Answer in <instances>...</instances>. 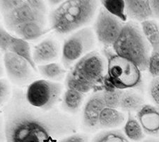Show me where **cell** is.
<instances>
[{"mask_svg": "<svg viewBox=\"0 0 159 142\" xmlns=\"http://www.w3.org/2000/svg\"><path fill=\"white\" fill-rule=\"evenodd\" d=\"M63 85L48 80H37L31 82L25 93L27 102L38 110L50 112L60 101Z\"/></svg>", "mask_w": 159, "mask_h": 142, "instance_id": "cell-5", "label": "cell"}, {"mask_svg": "<svg viewBox=\"0 0 159 142\" xmlns=\"http://www.w3.org/2000/svg\"><path fill=\"white\" fill-rule=\"evenodd\" d=\"M65 85L66 89L75 90L84 95L95 90L94 87L91 84L76 76L71 71L66 73Z\"/></svg>", "mask_w": 159, "mask_h": 142, "instance_id": "cell-23", "label": "cell"}, {"mask_svg": "<svg viewBox=\"0 0 159 142\" xmlns=\"http://www.w3.org/2000/svg\"><path fill=\"white\" fill-rule=\"evenodd\" d=\"M106 107L101 91L92 95L84 105L82 112V125L89 130L99 128V119Z\"/></svg>", "mask_w": 159, "mask_h": 142, "instance_id": "cell-11", "label": "cell"}, {"mask_svg": "<svg viewBox=\"0 0 159 142\" xmlns=\"http://www.w3.org/2000/svg\"><path fill=\"white\" fill-rule=\"evenodd\" d=\"M102 97L105 102L106 107L112 108V109H119L120 100L124 90L112 88L105 89L102 90Z\"/></svg>", "mask_w": 159, "mask_h": 142, "instance_id": "cell-26", "label": "cell"}, {"mask_svg": "<svg viewBox=\"0 0 159 142\" xmlns=\"http://www.w3.org/2000/svg\"><path fill=\"white\" fill-rule=\"evenodd\" d=\"M5 139L4 130V120L0 116V142Z\"/></svg>", "mask_w": 159, "mask_h": 142, "instance_id": "cell-34", "label": "cell"}, {"mask_svg": "<svg viewBox=\"0 0 159 142\" xmlns=\"http://www.w3.org/2000/svg\"><path fill=\"white\" fill-rule=\"evenodd\" d=\"M124 133L128 139L133 141H140L145 137L142 126L131 113H128L127 120L124 126Z\"/></svg>", "mask_w": 159, "mask_h": 142, "instance_id": "cell-22", "label": "cell"}, {"mask_svg": "<svg viewBox=\"0 0 159 142\" xmlns=\"http://www.w3.org/2000/svg\"><path fill=\"white\" fill-rule=\"evenodd\" d=\"M63 1H50L49 2L50 3H51L50 4H52V5H60L61 2H62Z\"/></svg>", "mask_w": 159, "mask_h": 142, "instance_id": "cell-36", "label": "cell"}, {"mask_svg": "<svg viewBox=\"0 0 159 142\" xmlns=\"http://www.w3.org/2000/svg\"><path fill=\"white\" fill-rule=\"evenodd\" d=\"M48 32L46 28V21H38L21 24L11 31L17 36L26 41H35Z\"/></svg>", "mask_w": 159, "mask_h": 142, "instance_id": "cell-15", "label": "cell"}, {"mask_svg": "<svg viewBox=\"0 0 159 142\" xmlns=\"http://www.w3.org/2000/svg\"><path fill=\"white\" fill-rule=\"evenodd\" d=\"M125 24L106 9L101 8L93 25L94 33L100 43L106 47H110L119 37Z\"/></svg>", "mask_w": 159, "mask_h": 142, "instance_id": "cell-9", "label": "cell"}, {"mask_svg": "<svg viewBox=\"0 0 159 142\" xmlns=\"http://www.w3.org/2000/svg\"><path fill=\"white\" fill-rule=\"evenodd\" d=\"M102 7L110 14L113 15L123 22L127 19L125 12V1L122 0H106L101 2Z\"/></svg>", "mask_w": 159, "mask_h": 142, "instance_id": "cell-24", "label": "cell"}, {"mask_svg": "<svg viewBox=\"0 0 159 142\" xmlns=\"http://www.w3.org/2000/svg\"><path fill=\"white\" fill-rule=\"evenodd\" d=\"M91 142H129L124 134L119 130L103 131L96 134Z\"/></svg>", "mask_w": 159, "mask_h": 142, "instance_id": "cell-25", "label": "cell"}, {"mask_svg": "<svg viewBox=\"0 0 159 142\" xmlns=\"http://www.w3.org/2000/svg\"><path fill=\"white\" fill-rule=\"evenodd\" d=\"M125 115L117 109L105 107L99 119V128L109 130L122 125L125 121Z\"/></svg>", "mask_w": 159, "mask_h": 142, "instance_id": "cell-16", "label": "cell"}, {"mask_svg": "<svg viewBox=\"0 0 159 142\" xmlns=\"http://www.w3.org/2000/svg\"><path fill=\"white\" fill-rule=\"evenodd\" d=\"M142 33L151 50L159 48V25L154 20H147L141 23Z\"/></svg>", "mask_w": 159, "mask_h": 142, "instance_id": "cell-21", "label": "cell"}, {"mask_svg": "<svg viewBox=\"0 0 159 142\" xmlns=\"http://www.w3.org/2000/svg\"><path fill=\"white\" fill-rule=\"evenodd\" d=\"M47 7L41 0H24L12 11L2 15L5 27L11 31L18 26L26 23L46 21Z\"/></svg>", "mask_w": 159, "mask_h": 142, "instance_id": "cell-8", "label": "cell"}, {"mask_svg": "<svg viewBox=\"0 0 159 142\" xmlns=\"http://www.w3.org/2000/svg\"><path fill=\"white\" fill-rule=\"evenodd\" d=\"M32 53L35 65H45L55 63L58 58L60 48L57 41L53 38H48L34 46Z\"/></svg>", "mask_w": 159, "mask_h": 142, "instance_id": "cell-12", "label": "cell"}, {"mask_svg": "<svg viewBox=\"0 0 159 142\" xmlns=\"http://www.w3.org/2000/svg\"><path fill=\"white\" fill-rule=\"evenodd\" d=\"M37 68L40 76L44 77L45 80L50 81L58 82L62 81L66 76V68L57 63L38 66Z\"/></svg>", "mask_w": 159, "mask_h": 142, "instance_id": "cell-20", "label": "cell"}, {"mask_svg": "<svg viewBox=\"0 0 159 142\" xmlns=\"http://www.w3.org/2000/svg\"><path fill=\"white\" fill-rule=\"evenodd\" d=\"M12 95L11 86L6 79L0 78V107L6 106Z\"/></svg>", "mask_w": 159, "mask_h": 142, "instance_id": "cell-27", "label": "cell"}, {"mask_svg": "<svg viewBox=\"0 0 159 142\" xmlns=\"http://www.w3.org/2000/svg\"><path fill=\"white\" fill-rule=\"evenodd\" d=\"M12 37L13 36L6 28L0 24V51L4 53L9 51Z\"/></svg>", "mask_w": 159, "mask_h": 142, "instance_id": "cell-29", "label": "cell"}, {"mask_svg": "<svg viewBox=\"0 0 159 142\" xmlns=\"http://www.w3.org/2000/svg\"><path fill=\"white\" fill-rule=\"evenodd\" d=\"M149 4L153 17L159 19V0H151Z\"/></svg>", "mask_w": 159, "mask_h": 142, "instance_id": "cell-33", "label": "cell"}, {"mask_svg": "<svg viewBox=\"0 0 159 142\" xmlns=\"http://www.w3.org/2000/svg\"><path fill=\"white\" fill-rule=\"evenodd\" d=\"M9 51L24 58L29 63L35 72H38L37 66L33 59V53L28 41L13 36Z\"/></svg>", "mask_w": 159, "mask_h": 142, "instance_id": "cell-18", "label": "cell"}, {"mask_svg": "<svg viewBox=\"0 0 159 142\" xmlns=\"http://www.w3.org/2000/svg\"><path fill=\"white\" fill-rule=\"evenodd\" d=\"M151 99L159 111V77H153L149 86Z\"/></svg>", "mask_w": 159, "mask_h": 142, "instance_id": "cell-30", "label": "cell"}, {"mask_svg": "<svg viewBox=\"0 0 159 142\" xmlns=\"http://www.w3.org/2000/svg\"><path fill=\"white\" fill-rule=\"evenodd\" d=\"M70 71L89 82L94 89L103 90L107 75V61L97 51H91L74 64Z\"/></svg>", "mask_w": 159, "mask_h": 142, "instance_id": "cell-7", "label": "cell"}, {"mask_svg": "<svg viewBox=\"0 0 159 142\" xmlns=\"http://www.w3.org/2000/svg\"><path fill=\"white\" fill-rule=\"evenodd\" d=\"M84 94L72 90L66 89L61 97V108L65 112L74 115L81 107Z\"/></svg>", "mask_w": 159, "mask_h": 142, "instance_id": "cell-17", "label": "cell"}, {"mask_svg": "<svg viewBox=\"0 0 159 142\" xmlns=\"http://www.w3.org/2000/svg\"><path fill=\"white\" fill-rule=\"evenodd\" d=\"M98 2L93 0H66L51 12V28L59 35L70 34L84 28L96 14Z\"/></svg>", "mask_w": 159, "mask_h": 142, "instance_id": "cell-2", "label": "cell"}, {"mask_svg": "<svg viewBox=\"0 0 159 142\" xmlns=\"http://www.w3.org/2000/svg\"><path fill=\"white\" fill-rule=\"evenodd\" d=\"M4 63H2L1 61V58H0V78L4 76Z\"/></svg>", "mask_w": 159, "mask_h": 142, "instance_id": "cell-35", "label": "cell"}, {"mask_svg": "<svg viewBox=\"0 0 159 142\" xmlns=\"http://www.w3.org/2000/svg\"><path fill=\"white\" fill-rule=\"evenodd\" d=\"M112 47L116 55L132 62L141 71L148 70L151 48L142 28L135 22L125 23L121 33Z\"/></svg>", "mask_w": 159, "mask_h": 142, "instance_id": "cell-3", "label": "cell"}, {"mask_svg": "<svg viewBox=\"0 0 159 142\" xmlns=\"http://www.w3.org/2000/svg\"><path fill=\"white\" fill-rule=\"evenodd\" d=\"M6 142H57L75 131L68 116L57 110L50 112L33 107L22 90L15 88L4 112Z\"/></svg>", "mask_w": 159, "mask_h": 142, "instance_id": "cell-1", "label": "cell"}, {"mask_svg": "<svg viewBox=\"0 0 159 142\" xmlns=\"http://www.w3.org/2000/svg\"><path fill=\"white\" fill-rule=\"evenodd\" d=\"M137 118L143 132L150 136L159 134V111L156 107L144 105L137 112Z\"/></svg>", "mask_w": 159, "mask_h": 142, "instance_id": "cell-13", "label": "cell"}, {"mask_svg": "<svg viewBox=\"0 0 159 142\" xmlns=\"http://www.w3.org/2000/svg\"><path fill=\"white\" fill-rule=\"evenodd\" d=\"M103 54L107 61V75L103 90H126L139 86L142 83V71L137 66L109 49L105 48Z\"/></svg>", "mask_w": 159, "mask_h": 142, "instance_id": "cell-4", "label": "cell"}, {"mask_svg": "<svg viewBox=\"0 0 159 142\" xmlns=\"http://www.w3.org/2000/svg\"><path fill=\"white\" fill-rule=\"evenodd\" d=\"M127 17L134 22L142 23L152 18L148 0H127L125 1Z\"/></svg>", "mask_w": 159, "mask_h": 142, "instance_id": "cell-14", "label": "cell"}, {"mask_svg": "<svg viewBox=\"0 0 159 142\" xmlns=\"http://www.w3.org/2000/svg\"><path fill=\"white\" fill-rule=\"evenodd\" d=\"M57 142H89V137L83 134L73 133L63 136Z\"/></svg>", "mask_w": 159, "mask_h": 142, "instance_id": "cell-32", "label": "cell"}, {"mask_svg": "<svg viewBox=\"0 0 159 142\" xmlns=\"http://www.w3.org/2000/svg\"><path fill=\"white\" fill-rule=\"evenodd\" d=\"M24 0H2L0 1V13L2 16L12 11L21 4Z\"/></svg>", "mask_w": 159, "mask_h": 142, "instance_id": "cell-31", "label": "cell"}, {"mask_svg": "<svg viewBox=\"0 0 159 142\" xmlns=\"http://www.w3.org/2000/svg\"><path fill=\"white\" fill-rule=\"evenodd\" d=\"M148 70L153 77H159V48L151 50L148 60Z\"/></svg>", "mask_w": 159, "mask_h": 142, "instance_id": "cell-28", "label": "cell"}, {"mask_svg": "<svg viewBox=\"0 0 159 142\" xmlns=\"http://www.w3.org/2000/svg\"><path fill=\"white\" fill-rule=\"evenodd\" d=\"M142 142H159V141L156 140H153V139H148V140H145Z\"/></svg>", "mask_w": 159, "mask_h": 142, "instance_id": "cell-37", "label": "cell"}, {"mask_svg": "<svg viewBox=\"0 0 159 142\" xmlns=\"http://www.w3.org/2000/svg\"><path fill=\"white\" fill-rule=\"evenodd\" d=\"M3 63L7 76L13 84L23 87L33 82L36 72L24 58L7 51L4 53Z\"/></svg>", "mask_w": 159, "mask_h": 142, "instance_id": "cell-10", "label": "cell"}, {"mask_svg": "<svg viewBox=\"0 0 159 142\" xmlns=\"http://www.w3.org/2000/svg\"><path fill=\"white\" fill-rule=\"evenodd\" d=\"M95 46V35L89 27H84L71 33L64 41L61 62L66 69L71 68L79 60L91 52Z\"/></svg>", "mask_w": 159, "mask_h": 142, "instance_id": "cell-6", "label": "cell"}, {"mask_svg": "<svg viewBox=\"0 0 159 142\" xmlns=\"http://www.w3.org/2000/svg\"><path fill=\"white\" fill-rule=\"evenodd\" d=\"M143 98L137 92L130 90H124L122 95L119 109L122 112L132 113L139 112L143 105Z\"/></svg>", "mask_w": 159, "mask_h": 142, "instance_id": "cell-19", "label": "cell"}]
</instances>
